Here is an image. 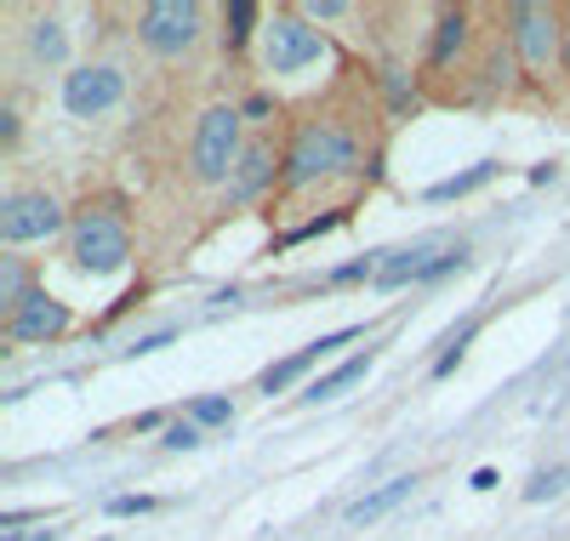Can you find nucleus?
Wrapping results in <instances>:
<instances>
[{
    "instance_id": "nucleus-17",
    "label": "nucleus",
    "mask_w": 570,
    "mask_h": 541,
    "mask_svg": "<svg viewBox=\"0 0 570 541\" xmlns=\"http://www.w3.org/2000/svg\"><path fill=\"white\" fill-rule=\"evenodd\" d=\"M223 40H228V52H240V46L257 35V0H228V12H223Z\"/></svg>"
},
{
    "instance_id": "nucleus-2",
    "label": "nucleus",
    "mask_w": 570,
    "mask_h": 541,
    "mask_svg": "<svg viewBox=\"0 0 570 541\" xmlns=\"http://www.w3.org/2000/svg\"><path fill=\"white\" fill-rule=\"evenodd\" d=\"M86 274H120L131 263V228L115 206H86L75 217V252H69Z\"/></svg>"
},
{
    "instance_id": "nucleus-9",
    "label": "nucleus",
    "mask_w": 570,
    "mask_h": 541,
    "mask_svg": "<svg viewBox=\"0 0 570 541\" xmlns=\"http://www.w3.org/2000/svg\"><path fill=\"white\" fill-rule=\"evenodd\" d=\"M69 303H58V297H46V291H29V303L7 319V336L12 342H52V336H63L69 331Z\"/></svg>"
},
{
    "instance_id": "nucleus-26",
    "label": "nucleus",
    "mask_w": 570,
    "mask_h": 541,
    "mask_svg": "<svg viewBox=\"0 0 570 541\" xmlns=\"http://www.w3.org/2000/svg\"><path fill=\"white\" fill-rule=\"evenodd\" d=\"M376 274H383V263H376V257H365V263H348V268H337L331 279H337V285H354V279H376Z\"/></svg>"
},
{
    "instance_id": "nucleus-22",
    "label": "nucleus",
    "mask_w": 570,
    "mask_h": 541,
    "mask_svg": "<svg viewBox=\"0 0 570 541\" xmlns=\"http://www.w3.org/2000/svg\"><path fill=\"white\" fill-rule=\"evenodd\" d=\"M564 484H570V468H548V473H537V479L525 484V502H553Z\"/></svg>"
},
{
    "instance_id": "nucleus-19",
    "label": "nucleus",
    "mask_w": 570,
    "mask_h": 541,
    "mask_svg": "<svg viewBox=\"0 0 570 541\" xmlns=\"http://www.w3.org/2000/svg\"><path fill=\"white\" fill-rule=\"evenodd\" d=\"M188 422H195V427H228V422H234V405L217 400V393H206V400L188 405Z\"/></svg>"
},
{
    "instance_id": "nucleus-29",
    "label": "nucleus",
    "mask_w": 570,
    "mask_h": 541,
    "mask_svg": "<svg viewBox=\"0 0 570 541\" xmlns=\"http://www.w3.org/2000/svg\"><path fill=\"white\" fill-rule=\"evenodd\" d=\"M0 541H58V530H12V535H0Z\"/></svg>"
},
{
    "instance_id": "nucleus-16",
    "label": "nucleus",
    "mask_w": 570,
    "mask_h": 541,
    "mask_svg": "<svg viewBox=\"0 0 570 541\" xmlns=\"http://www.w3.org/2000/svg\"><path fill=\"white\" fill-rule=\"evenodd\" d=\"M462 46H468V12H445L440 29H434V52H428V63L445 69L451 58H462Z\"/></svg>"
},
{
    "instance_id": "nucleus-31",
    "label": "nucleus",
    "mask_w": 570,
    "mask_h": 541,
    "mask_svg": "<svg viewBox=\"0 0 570 541\" xmlns=\"http://www.w3.org/2000/svg\"><path fill=\"white\" fill-rule=\"evenodd\" d=\"M559 63H564V75H570V29H564V58H559Z\"/></svg>"
},
{
    "instance_id": "nucleus-24",
    "label": "nucleus",
    "mask_w": 570,
    "mask_h": 541,
    "mask_svg": "<svg viewBox=\"0 0 570 541\" xmlns=\"http://www.w3.org/2000/svg\"><path fill=\"white\" fill-rule=\"evenodd\" d=\"M137 513H155V496H115L109 519H137Z\"/></svg>"
},
{
    "instance_id": "nucleus-30",
    "label": "nucleus",
    "mask_w": 570,
    "mask_h": 541,
    "mask_svg": "<svg viewBox=\"0 0 570 541\" xmlns=\"http://www.w3.org/2000/svg\"><path fill=\"white\" fill-rule=\"evenodd\" d=\"M268 109H274V97H263V91H257V97H252V104H246V115H252V120H263Z\"/></svg>"
},
{
    "instance_id": "nucleus-28",
    "label": "nucleus",
    "mask_w": 570,
    "mask_h": 541,
    "mask_svg": "<svg viewBox=\"0 0 570 541\" xmlns=\"http://www.w3.org/2000/svg\"><path fill=\"white\" fill-rule=\"evenodd\" d=\"M166 342H171V331H155V336H142L131 354H155V348H166Z\"/></svg>"
},
{
    "instance_id": "nucleus-21",
    "label": "nucleus",
    "mask_w": 570,
    "mask_h": 541,
    "mask_svg": "<svg viewBox=\"0 0 570 541\" xmlns=\"http://www.w3.org/2000/svg\"><path fill=\"white\" fill-rule=\"evenodd\" d=\"M473 331H480V319H468L456 336H445V354L434 360V376H451L456 365H462V348H468V342H473Z\"/></svg>"
},
{
    "instance_id": "nucleus-1",
    "label": "nucleus",
    "mask_w": 570,
    "mask_h": 541,
    "mask_svg": "<svg viewBox=\"0 0 570 541\" xmlns=\"http://www.w3.org/2000/svg\"><path fill=\"white\" fill-rule=\"evenodd\" d=\"M360 166V137L337 120H303L297 137H292V149H285V166H279V183L285 188H308L320 177H337Z\"/></svg>"
},
{
    "instance_id": "nucleus-6",
    "label": "nucleus",
    "mask_w": 570,
    "mask_h": 541,
    "mask_svg": "<svg viewBox=\"0 0 570 541\" xmlns=\"http://www.w3.org/2000/svg\"><path fill=\"white\" fill-rule=\"evenodd\" d=\"M63 223L69 217L58 206V194H46V188H12L7 200H0V239H7V245L52 239Z\"/></svg>"
},
{
    "instance_id": "nucleus-10",
    "label": "nucleus",
    "mask_w": 570,
    "mask_h": 541,
    "mask_svg": "<svg viewBox=\"0 0 570 541\" xmlns=\"http://www.w3.org/2000/svg\"><path fill=\"white\" fill-rule=\"evenodd\" d=\"M360 336V325H343V331H331V336H320V342H308V348H297L292 360H279V365H268L263 371V393H279V387H292L308 365H320L325 354H337L343 348V342H354Z\"/></svg>"
},
{
    "instance_id": "nucleus-14",
    "label": "nucleus",
    "mask_w": 570,
    "mask_h": 541,
    "mask_svg": "<svg viewBox=\"0 0 570 541\" xmlns=\"http://www.w3.org/2000/svg\"><path fill=\"white\" fill-rule=\"evenodd\" d=\"M365 371H371V354H354V360H343V365H331L325 376H314L303 400H308V405H320V400H337V393H343V387H354Z\"/></svg>"
},
{
    "instance_id": "nucleus-20",
    "label": "nucleus",
    "mask_w": 570,
    "mask_h": 541,
    "mask_svg": "<svg viewBox=\"0 0 570 541\" xmlns=\"http://www.w3.org/2000/svg\"><path fill=\"white\" fill-rule=\"evenodd\" d=\"M29 46H35V58H40V63H63V29H58L52 18H46V23H35Z\"/></svg>"
},
{
    "instance_id": "nucleus-13",
    "label": "nucleus",
    "mask_w": 570,
    "mask_h": 541,
    "mask_svg": "<svg viewBox=\"0 0 570 541\" xmlns=\"http://www.w3.org/2000/svg\"><path fill=\"white\" fill-rule=\"evenodd\" d=\"M428 268H434V245H411V252H389V263H383V274H376V285L383 291H394V285H416V279H428Z\"/></svg>"
},
{
    "instance_id": "nucleus-25",
    "label": "nucleus",
    "mask_w": 570,
    "mask_h": 541,
    "mask_svg": "<svg viewBox=\"0 0 570 541\" xmlns=\"http://www.w3.org/2000/svg\"><path fill=\"white\" fill-rule=\"evenodd\" d=\"M166 445H171V451H195V445H200V427H195V422H171V427H166Z\"/></svg>"
},
{
    "instance_id": "nucleus-3",
    "label": "nucleus",
    "mask_w": 570,
    "mask_h": 541,
    "mask_svg": "<svg viewBox=\"0 0 570 541\" xmlns=\"http://www.w3.org/2000/svg\"><path fill=\"white\" fill-rule=\"evenodd\" d=\"M240 109H228V104H217V109H206L200 115V126H195V149H188V166H195V177L200 183H228L234 177V166H240Z\"/></svg>"
},
{
    "instance_id": "nucleus-12",
    "label": "nucleus",
    "mask_w": 570,
    "mask_h": 541,
    "mask_svg": "<svg viewBox=\"0 0 570 541\" xmlns=\"http://www.w3.org/2000/svg\"><path fill=\"white\" fill-rule=\"evenodd\" d=\"M411 490H416V473H400V479H389V484H376L371 496H360V502L348 508V524H376L383 513H394Z\"/></svg>"
},
{
    "instance_id": "nucleus-7",
    "label": "nucleus",
    "mask_w": 570,
    "mask_h": 541,
    "mask_svg": "<svg viewBox=\"0 0 570 541\" xmlns=\"http://www.w3.org/2000/svg\"><path fill=\"white\" fill-rule=\"evenodd\" d=\"M126 97V75L115 63H80L63 75V109L75 120H98Z\"/></svg>"
},
{
    "instance_id": "nucleus-4",
    "label": "nucleus",
    "mask_w": 570,
    "mask_h": 541,
    "mask_svg": "<svg viewBox=\"0 0 570 541\" xmlns=\"http://www.w3.org/2000/svg\"><path fill=\"white\" fill-rule=\"evenodd\" d=\"M320 58H325V35H320L308 18L274 12V18L263 23V69H268V75H303V69H314Z\"/></svg>"
},
{
    "instance_id": "nucleus-11",
    "label": "nucleus",
    "mask_w": 570,
    "mask_h": 541,
    "mask_svg": "<svg viewBox=\"0 0 570 541\" xmlns=\"http://www.w3.org/2000/svg\"><path fill=\"white\" fill-rule=\"evenodd\" d=\"M274 166H285V160H274L268 142H252V149L240 155V166H234V177H228V200H234V206L257 200V194L274 183Z\"/></svg>"
},
{
    "instance_id": "nucleus-27",
    "label": "nucleus",
    "mask_w": 570,
    "mask_h": 541,
    "mask_svg": "<svg viewBox=\"0 0 570 541\" xmlns=\"http://www.w3.org/2000/svg\"><path fill=\"white\" fill-rule=\"evenodd\" d=\"M303 12H308V18H343V12H348V0H308Z\"/></svg>"
},
{
    "instance_id": "nucleus-23",
    "label": "nucleus",
    "mask_w": 570,
    "mask_h": 541,
    "mask_svg": "<svg viewBox=\"0 0 570 541\" xmlns=\"http://www.w3.org/2000/svg\"><path fill=\"white\" fill-rule=\"evenodd\" d=\"M343 223V212H331V217H314V223H303V228H292L279 245H303V239H314V234H325V228H337Z\"/></svg>"
},
{
    "instance_id": "nucleus-15",
    "label": "nucleus",
    "mask_w": 570,
    "mask_h": 541,
    "mask_svg": "<svg viewBox=\"0 0 570 541\" xmlns=\"http://www.w3.org/2000/svg\"><path fill=\"white\" fill-rule=\"evenodd\" d=\"M497 171H502L497 160H480V166H468V171H456V177L434 183V188H428V200H434V206H445V200H462V194H473V188H485V183H491Z\"/></svg>"
},
{
    "instance_id": "nucleus-8",
    "label": "nucleus",
    "mask_w": 570,
    "mask_h": 541,
    "mask_svg": "<svg viewBox=\"0 0 570 541\" xmlns=\"http://www.w3.org/2000/svg\"><path fill=\"white\" fill-rule=\"evenodd\" d=\"M508 35L531 69H548L553 58H564V35H559V18L548 7H525V0L508 7Z\"/></svg>"
},
{
    "instance_id": "nucleus-18",
    "label": "nucleus",
    "mask_w": 570,
    "mask_h": 541,
    "mask_svg": "<svg viewBox=\"0 0 570 541\" xmlns=\"http://www.w3.org/2000/svg\"><path fill=\"white\" fill-rule=\"evenodd\" d=\"M29 303V291H23V263L18 257H0V308H7V319Z\"/></svg>"
},
{
    "instance_id": "nucleus-5",
    "label": "nucleus",
    "mask_w": 570,
    "mask_h": 541,
    "mask_svg": "<svg viewBox=\"0 0 570 541\" xmlns=\"http://www.w3.org/2000/svg\"><path fill=\"white\" fill-rule=\"evenodd\" d=\"M137 40L160 58H183L200 40V7L195 0H149L137 12Z\"/></svg>"
}]
</instances>
